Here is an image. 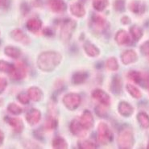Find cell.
Listing matches in <instances>:
<instances>
[{"label": "cell", "instance_id": "obj_38", "mask_svg": "<svg viewBox=\"0 0 149 149\" xmlns=\"http://www.w3.org/2000/svg\"><path fill=\"white\" fill-rule=\"evenodd\" d=\"M114 9L118 12H123L125 10V1L124 0H116L114 4Z\"/></svg>", "mask_w": 149, "mask_h": 149}, {"label": "cell", "instance_id": "obj_28", "mask_svg": "<svg viewBox=\"0 0 149 149\" xmlns=\"http://www.w3.org/2000/svg\"><path fill=\"white\" fill-rule=\"evenodd\" d=\"M130 33L132 35V38L135 40L138 41L143 36V30L141 28L138 27L137 25H133L132 28H130Z\"/></svg>", "mask_w": 149, "mask_h": 149}, {"label": "cell", "instance_id": "obj_2", "mask_svg": "<svg viewBox=\"0 0 149 149\" xmlns=\"http://www.w3.org/2000/svg\"><path fill=\"white\" fill-rule=\"evenodd\" d=\"M134 135L131 129L123 128L118 137V145L121 149H130L134 145Z\"/></svg>", "mask_w": 149, "mask_h": 149}, {"label": "cell", "instance_id": "obj_37", "mask_svg": "<svg viewBox=\"0 0 149 149\" xmlns=\"http://www.w3.org/2000/svg\"><path fill=\"white\" fill-rule=\"evenodd\" d=\"M95 112H96V114L101 117V118H105V117H107L108 114L107 110V108H106V105L103 104H101L99 106H97L96 108H95Z\"/></svg>", "mask_w": 149, "mask_h": 149}, {"label": "cell", "instance_id": "obj_33", "mask_svg": "<svg viewBox=\"0 0 149 149\" xmlns=\"http://www.w3.org/2000/svg\"><path fill=\"white\" fill-rule=\"evenodd\" d=\"M106 65L109 70L116 71L118 69V64L115 57H110L106 62Z\"/></svg>", "mask_w": 149, "mask_h": 149}, {"label": "cell", "instance_id": "obj_32", "mask_svg": "<svg viewBox=\"0 0 149 149\" xmlns=\"http://www.w3.org/2000/svg\"><path fill=\"white\" fill-rule=\"evenodd\" d=\"M107 6V0H93V7L97 11H102Z\"/></svg>", "mask_w": 149, "mask_h": 149}, {"label": "cell", "instance_id": "obj_18", "mask_svg": "<svg viewBox=\"0 0 149 149\" xmlns=\"http://www.w3.org/2000/svg\"><path fill=\"white\" fill-rule=\"evenodd\" d=\"M27 28L31 32H36L38 31L42 26V22L40 19L37 18H31L28 19L27 24H26Z\"/></svg>", "mask_w": 149, "mask_h": 149}, {"label": "cell", "instance_id": "obj_41", "mask_svg": "<svg viewBox=\"0 0 149 149\" xmlns=\"http://www.w3.org/2000/svg\"><path fill=\"white\" fill-rule=\"evenodd\" d=\"M7 86V80L3 78V77H0V94L2 93H3V91L6 89V87Z\"/></svg>", "mask_w": 149, "mask_h": 149}, {"label": "cell", "instance_id": "obj_1", "mask_svg": "<svg viewBox=\"0 0 149 149\" xmlns=\"http://www.w3.org/2000/svg\"><path fill=\"white\" fill-rule=\"evenodd\" d=\"M62 56L59 52L47 51L40 54L37 59V66L42 71L52 72L60 65Z\"/></svg>", "mask_w": 149, "mask_h": 149}, {"label": "cell", "instance_id": "obj_34", "mask_svg": "<svg viewBox=\"0 0 149 149\" xmlns=\"http://www.w3.org/2000/svg\"><path fill=\"white\" fill-rule=\"evenodd\" d=\"M78 147L81 149H95L97 146L95 143L91 142L90 140H81L78 142Z\"/></svg>", "mask_w": 149, "mask_h": 149}, {"label": "cell", "instance_id": "obj_20", "mask_svg": "<svg viewBox=\"0 0 149 149\" xmlns=\"http://www.w3.org/2000/svg\"><path fill=\"white\" fill-rule=\"evenodd\" d=\"M129 9L135 14L141 15L145 11V5L138 1H133L129 5Z\"/></svg>", "mask_w": 149, "mask_h": 149}, {"label": "cell", "instance_id": "obj_39", "mask_svg": "<svg viewBox=\"0 0 149 149\" xmlns=\"http://www.w3.org/2000/svg\"><path fill=\"white\" fill-rule=\"evenodd\" d=\"M17 99L19 102L22 103V104H28V103H29V99H30V97L28 96V94L22 93V94H19L18 95Z\"/></svg>", "mask_w": 149, "mask_h": 149}, {"label": "cell", "instance_id": "obj_46", "mask_svg": "<svg viewBox=\"0 0 149 149\" xmlns=\"http://www.w3.org/2000/svg\"><path fill=\"white\" fill-rule=\"evenodd\" d=\"M148 93H149V87H148Z\"/></svg>", "mask_w": 149, "mask_h": 149}, {"label": "cell", "instance_id": "obj_44", "mask_svg": "<svg viewBox=\"0 0 149 149\" xmlns=\"http://www.w3.org/2000/svg\"><path fill=\"white\" fill-rule=\"evenodd\" d=\"M7 0H0V7H3L7 3Z\"/></svg>", "mask_w": 149, "mask_h": 149}, {"label": "cell", "instance_id": "obj_11", "mask_svg": "<svg viewBox=\"0 0 149 149\" xmlns=\"http://www.w3.org/2000/svg\"><path fill=\"white\" fill-rule=\"evenodd\" d=\"M48 5L50 9L56 13H63L67 8L64 0H48Z\"/></svg>", "mask_w": 149, "mask_h": 149}, {"label": "cell", "instance_id": "obj_3", "mask_svg": "<svg viewBox=\"0 0 149 149\" xmlns=\"http://www.w3.org/2000/svg\"><path fill=\"white\" fill-rule=\"evenodd\" d=\"M97 139L102 144H107L113 140V133L105 123H101L98 124Z\"/></svg>", "mask_w": 149, "mask_h": 149}, {"label": "cell", "instance_id": "obj_35", "mask_svg": "<svg viewBox=\"0 0 149 149\" xmlns=\"http://www.w3.org/2000/svg\"><path fill=\"white\" fill-rule=\"evenodd\" d=\"M7 111H9L10 114L18 115V114H20L23 112V109L19 106H18L17 104H15L14 102H11V103L8 105Z\"/></svg>", "mask_w": 149, "mask_h": 149}, {"label": "cell", "instance_id": "obj_47", "mask_svg": "<svg viewBox=\"0 0 149 149\" xmlns=\"http://www.w3.org/2000/svg\"><path fill=\"white\" fill-rule=\"evenodd\" d=\"M148 61H149V55H148Z\"/></svg>", "mask_w": 149, "mask_h": 149}, {"label": "cell", "instance_id": "obj_27", "mask_svg": "<svg viewBox=\"0 0 149 149\" xmlns=\"http://www.w3.org/2000/svg\"><path fill=\"white\" fill-rule=\"evenodd\" d=\"M137 120L143 128H149V116L146 113H139L137 115Z\"/></svg>", "mask_w": 149, "mask_h": 149}, {"label": "cell", "instance_id": "obj_42", "mask_svg": "<svg viewBox=\"0 0 149 149\" xmlns=\"http://www.w3.org/2000/svg\"><path fill=\"white\" fill-rule=\"evenodd\" d=\"M121 21L123 24H128L131 23V19H130V18L127 17V16H124V17L122 18Z\"/></svg>", "mask_w": 149, "mask_h": 149}, {"label": "cell", "instance_id": "obj_14", "mask_svg": "<svg viewBox=\"0 0 149 149\" xmlns=\"http://www.w3.org/2000/svg\"><path fill=\"white\" fill-rule=\"evenodd\" d=\"M121 60L124 65H130L138 60V55L134 50H126L122 53Z\"/></svg>", "mask_w": 149, "mask_h": 149}, {"label": "cell", "instance_id": "obj_36", "mask_svg": "<svg viewBox=\"0 0 149 149\" xmlns=\"http://www.w3.org/2000/svg\"><path fill=\"white\" fill-rule=\"evenodd\" d=\"M56 126H57V121L53 117H49L45 122V128L49 130V131H52L53 129H55L56 127Z\"/></svg>", "mask_w": 149, "mask_h": 149}, {"label": "cell", "instance_id": "obj_7", "mask_svg": "<svg viewBox=\"0 0 149 149\" xmlns=\"http://www.w3.org/2000/svg\"><path fill=\"white\" fill-rule=\"evenodd\" d=\"M10 36L15 41L22 43L24 45H28L31 42L29 37L21 29H19V28L14 29L13 31H11L10 32Z\"/></svg>", "mask_w": 149, "mask_h": 149}, {"label": "cell", "instance_id": "obj_40", "mask_svg": "<svg viewBox=\"0 0 149 149\" xmlns=\"http://www.w3.org/2000/svg\"><path fill=\"white\" fill-rule=\"evenodd\" d=\"M140 51L143 55L148 56L149 55V40L148 41L144 42L141 47H140Z\"/></svg>", "mask_w": 149, "mask_h": 149}, {"label": "cell", "instance_id": "obj_31", "mask_svg": "<svg viewBox=\"0 0 149 149\" xmlns=\"http://www.w3.org/2000/svg\"><path fill=\"white\" fill-rule=\"evenodd\" d=\"M127 90L128 91L129 94L135 98H140L142 97V94H141L140 90L138 88H136L135 86L132 85V84H127Z\"/></svg>", "mask_w": 149, "mask_h": 149}, {"label": "cell", "instance_id": "obj_45", "mask_svg": "<svg viewBox=\"0 0 149 149\" xmlns=\"http://www.w3.org/2000/svg\"><path fill=\"white\" fill-rule=\"evenodd\" d=\"M148 148L149 149V143H148Z\"/></svg>", "mask_w": 149, "mask_h": 149}, {"label": "cell", "instance_id": "obj_13", "mask_svg": "<svg viewBox=\"0 0 149 149\" xmlns=\"http://www.w3.org/2000/svg\"><path fill=\"white\" fill-rule=\"evenodd\" d=\"M70 131L73 133V135L79 137H83L86 135V129L84 128V127L80 123V121L74 119L71 122L70 124Z\"/></svg>", "mask_w": 149, "mask_h": 149}, {"label": "cell", "instance_id": "obj_19", "mask_svg": "<svg viewBox=\"0 0 149 149\" xmlns=\"http://www.w3.org/2000/svg\"><path fill=\"white\" fill-rule=\"evenodd\" d=\"M28 94L30 97V99L34 101V102H39L43 96V93H42L41 90H40L38 87L36 86L29 88L28 90Z\"/></svg>", "mask_w": 149, "mask_h": 149}, {"label": "cell", "instance_id": "obj_4", "mask_svg": "<svg viewBox=\"0 0 149 149\" xmlns=\"http://www.w3.org/2000/svg\"><path fill=\"white\" fill-rule=\"evenodd\" d=\"M75 28H76V22L70 19H66L63 23L61 28V34H60L61 39L63 41L67 42L70 40Z\"/></svg>", "mask_w": 149, "mask_h": 149}, {"label": "cell", "instance_id": "obj_12", "mask_svg": "<svg viewBox=\"0 0 149 149\" xmlns=\"http://www.w3.org/2000/svg\"><path fill=\"white\" fill-rule=\"evenodd\" d=\"M41 118V113L37 109H31L26 115V120L31 126L37 124Z\"/></svg>", "mask_w": 149, "mask_h": 149}, {"label": "cell", "instance_id": "obj_17", "mask_svg": "<svg viewBox=\"0 0 149 149\" xmlns=\"http://www.w3.org/2000/svg\"><path fill=\"white\" fill-rule=\"evenodd\" d=\"M118 108L119 114L123 115V116H124V117L131 116L134 112V109L132 107V105H130L127 102H121L118 104Z\"/></svg>", "mask_w": 149, "mask_h": 149}, {"label": "cell", "instance_id": "obj_9", "mask_svg": "<svg viewBox=\"0 0 149 149\" xmlns=\"http://www.w3.org/2000/svg\"><path fill=\"white\" fill-rule=\"evenodd\" d=\"M5 121L7 123L10 125V127L13 128L14 132L15 133H21L24 130V123L21 119L18 118H13V117H9V116H6L5 118Z\"/></svg>", "mask_w": 149, "mask_h": 149}, {"label": "cell", "instance_id": "obj_21", "mask_svg": "<svg viewBox=\"0 0 149 149\" xmlns=\"http://www.w3.org/2000/svg\"><path fill=\"white\" fill-rule=\"evenodd\" d=\"M84 49H85V52H86L87 55L90 56H92V57H95V56L99 55V53H100L99 49H97L95 45L91 44L90 42L87 41L85 43Z\"/></svg>", "mask_w": 149, "mask_h": 149}, {"label": "cell", "instance_id": "obj_43", "mask_svg": "<svg viewBox=\"0 0 149 149\" xmlns=\"http://www.w3.org/2000/svg\"><path fill=\"white\" fill-rule=\"evenodd\" d=\"M3 140H4V134H3V132L0 130V146L3 145Z\"/></svg>", "mask_w": 149, "mask_h": 149}, {"label": "cell", "instance_id": "obj_15", "mask_svg": "<svg viewBox=\"0 0 149 149\" xmlns=\"http://www.w3.org/2000/svg\"><path fill=\"white\" fill-rule=\"evenodd\" d=\"M80 123L86 130H89L94 126V118L90 111L86 110L84 111L80 119Z\"/></svg>", "mask_w": 149, "mask_h": 149}, {"label": "cell", "instance_id": "obj_10", "mask_svg": "<svg viewBox=\"0 0 149 149\" xmlns=\"http://www.w3.org/2000/svg\"><path fill=\"white\" fill-rule=\"evenodd\" d=\"M107 23L104 18L98 15H94L92 17V25L93 28L97 31H103L107 29Z\"/></svg>", "mask_w": 149, "mask_h": 149}, {"label": "cell", "instance_id": "obj_5", "mask_svg": "<svg viewBox=\"0 0 149 149\" xmlns=\"http://www.w3.org/2000/svg\"><path fill=\"white\" fill-rule=\"evenodd\" d=\"M63 103L67 109L74 111L81 104V97L77 94L70 93L63 97Z\"/></svg>", "mask_w": 149, "mask_h": 149}, {"label": "cell", "instance_id": "obj_23", "mask_svg": "<svg viewBox=\"0 0 149 149\" xmlns=\"http://www.w3.org/2000/svg\"><path fill=\"white\" fill-rule=\"evenodd\" d=\"M71 13L77 17H83L86 14V10L81 3H74L70 7Z\"/></svg>", "mask_w": 149, "mask_h": 149}, {"label": "cell", "instance_id": "obj_8", "mask_svg": "<svg viewBox=\"0 0 149 149\" xmlns=\"http://www.w3.org/2000/svg\"><path fill=\"white\" fill-rule=\"evenodd\" d=\"M92 97L100 102L101 104L108 106L111 102V97L105 91L100 89H96L92 92Z\"/></svg>", "mask_w": 149, "mask_h": 149}, {"label": "cell", "instance_id": "obj_16", "mask_svg": "<svg viewBox=\"0 0 149 149\" xmlns=\"http://www.w3.org/2000/svg\"><path fill=\"white\" fill-rule=\"evenodd\" d=\"M115 40L119 45H129L132 43L131 37L124 30L118 31L115 35Z\"/></svg>", "mask_w": 149, "mask_h": 149}, {"label": "cell", "instance_id": "obj_22", "mask_svg": "<svg viewBox=\"0 0 149 149\" xmlns=\"http://www.w3.org/2000/svg\"><path fill=\"white\" fill-rule=\"evenodd\" d=\"M122 80L120 77L116 75L113 77L111 84V90L115 94H119L122 90Z\"/></svg>", "mask_w": 149, "mask_h": 149}, {"label": "cell", "instance_id": "obj_26", "mask_svg": "<svg viewBox=\"0 0 149 149\" xmlns=\"http://www.w3.org/2000/svg\"><path fill=\"white\" fill-rule=\"evenodd\" d=\"M143 76V73H141L138 71H135V70L130 71L128 73L129 80H131L132 81L136 84H139V85H141L142 83Z\"/></svg>", "mask_w": 149, "mask_h": 149}, {"label": "cell", "instance_id": "obj_6", "mask_svg": "<svg viewBox=\"0 0 149 149\" xmlns=\"http://www.w3.org/2000/svg\"><path fill=\"white\" fill-rule=\"evenodd\" d=\"M27 75V68L24 63L18 62L15 65V69L12 73H10V77L14 80H21Z\"/></svg>", "mask_w": 149, "mask_h": 149}, {"label": "cell", "instance_id": "obj_30", "mask_svg": "<svg viewBox=\"0 0 149 149\" xmlns=\"http://www.w3.org/2000/svg\"><path fill=\"white\" fill-rule=\"evenodd\" d=\"M15 69V65L7 62L5 61H0V72L7 73L10 74Z\"/></svg>", "mask_w": 149, "mask_h": 149}, {"label": "cell", "instance_id": "obj_29", "mask_svg": "<svg viewBox=\"0 0 149 149\" xmlns=\"http://www.w3.org/2000/svg\"><path fill=\"white\" fill-rule=\"evenodd\" d=\"M52 147L55 149H65L68 148V143L61 137H56L52 140Z\"/></svg>", "mask_w": 149, "mask_h": 149}, {"label": "cell", "instance_id": "obj_25", "mask_svg": "<svg viewBox=\"0 0 149 149\" xmlns=\"http://www.w3.org/2000/svg\"><path fill=\"white\" fill-rule=\"evenodd\" d=\"M87 77H88V73L86 72H83V71L77 72L73 75L72 81H73V84L78 85V84L83 83L84 81L87 79Z\"/></svg>", "mask_w": 149, "mask_h": 149}, {"label": "cell", "instance_id": "obj_24", "mask_svg": "<svg viewBox=\"0 0 149 149\" xmlns=\"http://www.w3.org/2000/svg\"><path fill=\"white\" fill-rule=\"evenodd\" d=\"M4 53L11 58H19L21 56V51L20 49H19L18 48L13 47V46H7L4 49Z\"/></svg>", "mask_w": 149, "mask_h": 149}]
</instances>
